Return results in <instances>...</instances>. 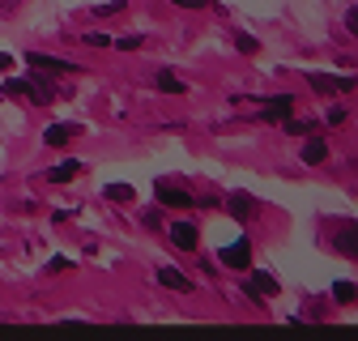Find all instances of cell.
Segmentation results:
<instances>
[{"label": "cell", "instance_id": "cell-5", "mask_svg": "<svg viewBox=\"0 0 358 341\" xmlns=\"http://www.w3.org/2000/svg\"><path fill=\"white\" fill-rule=\"evenodd\" d=\"M154 192H158V201L171 205V209H188V205H192V196H188L184 188H175V184H158Z\"/></svg>", "mask_w": 358, "mask_h": 341}, {"label": "cell", "instance_id": "cell-17", "mask_svg": "<svg viewBox=\"0 0 358 341\" xmlns=\"http://www.w3.org/2000/svg\"><path fill=\"white\" fill-rule=\"evenodd\" d=\"M132 196H137V192H132L128 184H107V201H124V205H128Z\"/></svg>", "mask_w": 358, "mask_h": 341}, {"label": "cell", "instance_id": "cell-8", "mask_svg": "<svg viewBox=\"0 0 358 341\" xmlns=\"http://www.w3.org/2000/svg\"><path fill=\"white\" fill-rule=\"evenodd\" d=\"M158 282H162L166 290H179V294H188V290H192V277H184L179 269H171V265L158 269Z\"/></svg>", "mask_w": 358, "mask_h": 341}, {"label": "cell", "instance_id": "cell-12", "mask_svg": "<svg viewBox=\"0 0 358 341\" xmlns=\"http://www.w3.org/2000/svg\"><path fill=\"white\" fill-rule=\"evenodd\" d=\"M324 158H329V145H324L320 137H311V141L303 145V162H307V166H320Z\"/></svg>", "mask_w": 358, "mask_h": 341}, {"label": "cell", "instance_id": "cell-2", "mask_svg": "<svg viewBox=\"0 0 358 341\" xmlns=\"http://www.w3.org/2000/svg\"><path fill=\"white\" fill-rule=\"evenodd\" d=\"M222 265H227V269H248L252 265V243L235 239L231 247H222Z\"/></svg>", "mask_w": 358, "mask_h": 341}, {"label": "cell", "instance_id": "cell-11", "mask_svg": "<svg viewBox=\"0 0 358 341\" xmlns=\"http://www.w3.org/2000/svg\"><path fill=\"white\" fill-rule=\"evenodd\" d=\"M5 94H9V99H22V103H26V99L34 103V81H22V77H9V81H5Z\"/></svg>", "mask_w": 358, "mask_h": 341}, {"label": "cell", "instance_id": "cell-13", "mask_svg": "<svg viewBox=\"0 0 358 341\" xmlns=\"http://www.w3.org/2000/svg\"><path fill=\"white\" fill-rule=\"evenodd\" d=\"M77 170H81V162L69 158V162H56V166L48 170V180H52V184H69V180H77Z\"/></svg>", "mask_w": 358, "mask_h": 341}, {"label": "cell", "instance_id": "cell-14", "mask_svg": "<svg viewBox=\"0 0 358 341\" xmlns=\"http://www.w3.org/2000/svg\"><path fill=\"white\" fill-rule=\"evenodd\" d=\"M227 213L231 218H252V196H243V192H235V196H227Z\"/></svg>", "mask_w": 358, "mask_h": 341}, {"label": "cell", "instance_id": "cell-1", "mask_svg": "<svg viewBox=\"0 0 358 341\" xmlns=\"http://www.w3.org/2000/svg\"><path fill=\"white\" fill-rule=\"evenodd\" d=\"M307 85L316 94H350L354 90V77H324V73H307Z\"/></svg>", "mask_w": 358, "mask_h": 341}, {"label": "cell", "instance_id": "cell-9", "mask_svg": "<svg viewBox=\"0 0 358 341\" xmlns=\"http://www.w3.org/2000/svg\"><path fill=\"white\" fill-rule=\"evenodd\" d=\"M333 247L345 252V256H358V226H341L337 239H333Z\"/></svg>", "mask_w": 358, "mask_h": 341}, {"label": "cell", "instance_id": "cell-19", "mask_svg": "<svg viewBox=\"0 0 358 341\" xmlns=\"http://www.w3.org/2000/svg\"><path fill=\"white\" fill-rule=\"evenodd\" d=\"M115 13H124V0H107V5L94 9V17H115Z\"/></svg>", "mask_w": 358, "mask_h": 341}, {"label": "cell", "instance_id": "cell-23", "mask_svg": "<svg viewBox=\"0 0 358 341\" xmlns=\"http://www.w3.org/2000/svg\"><path fill=\"white\" fill-rule=\"evenodd\" d=\"M115 48H128V52H132V48H141V34H128V38H120Z\"/></svg>", "mask_w": 358, "mask_h": 341}, {"label": "cell", "instance_id": "cell-6", "mask_svg": "<svg viewBox=\"0 0 358 341\" xmlns=\"http://www.w3.org/2000/svg\"><path fill=\"white\" fill-rule=\"evenodd\" d=\"M77 133H81V128H77V124H52V128H48V133H43V141H48L52 150H60V145H69V141H73Z\"/></svg>", "mask_w": 358, "mask_h": 341}, {"label": "cell", "instance_id": "cell-3", "mask_svg": "<svg viewBox=\"0 0 358 341\" xmlns=\"http://www.w3.org/2000/svg\"><path fill=\"white\" fill-rule=\"evenodd\" d=\"M290 111H294V99L290 94H278V99H268L260 107V119H290Z\"/></svg>", "mask_w": 358, "mask_h": 341}, {"label": "cell", "instance_id": "cell-20", "mask_svg": "<svg viewBox=\"0 0 358 341\" xmlns=\"http://www.w3.org/2000/svg\"><path fill=\"white\" fill-rule=\"evenodd\" d=\"M286 128H290V133H311L316 124H311V119H286Z\"/></svg>", "mask_w": 358, "mask_h": 341}, {"label": "cell", "instance_id": "cell-22", "mask_svg": "<svg viewBox=\"0 0 358 341\" xmlns=\"http://www.w3.org/2000/svg\"><path fill=\"white\" fill-rule=\"evenodd\" d=\"M171 5H179V9H205L209 0H171Z\"/></svg>", "mask_w": 358, "mask_h": 341}, {"label": "cell", "instance_id": "cell-4", "mask_svg": "<svg viewBox=\"0 0 358 341\" xmlns=\"http://www.w3.org/2000/svg\"><path fill=\"white\" fill-rule=\"evenodd\" d=\"M26 60H30V68H38L43 77H52V73H73V68H77V64H69V60H52V56H38V52L26 56Z\"/></svg>", "mask_w": 358, "mask_h": 341}, {"label": "cell", "instance_id": "cell-21", "mask_svg": "<svg viewBox=\"0 0 358 341\" xmlns=\"http://www.w3.org/2000/svg\"><path fill=\"white\" fill-rule=\"evenodd\" d=\"M345 30H350V34H358V5L345 13Z\"/></svg>", "mask_w": 358, "mask_h": 341}, {"label": "cell", "instance_id": "cell-10", "mask_svg": "<svg viewBox=\"0 0 358 341\" xmlns=\"http://www.w3.org/2000/svg\"><path fill=\"white\" fill-rule=\"evenodd\" d=\"M278 290H282V286L268 277V273H256V277H252V286H248V294H252V298H260V294H264V298H273Z\"/></svg>", "mask_w": 358, "mask_h": 341}, {"label": "cell", "instance_id": "cell-7", "mask_svg": "<svg viewBox=\"0 0 358 341\" xmlns=\"http://www.w3.org/2000/svg\"><path fill=\"white\" fill-rule=\"evenodd\" d=\"M171 243H175L179 252H192V247H196V226H192V222H175V226H171Z\"/></svg>", "mask_w": 358, "mask_h": 341}, {"label": "cell", "instance_id": "cell-15", "mask_svg": "<svg viewBox=\"0 0 358 341\" xmlns=\"http://www.w3.org/2000/svg\"><path fill=\"white\" fill-rule=\"evenodd\" d=\"M154 81H158V90H162V94H184V90H188V85H184V81H179L175 73H158Z\"/></svg>", "mask_w": 358, "mask_h": 341}, {"label": "cell", "instance_id": "cell-24", "mask_svg": "<svg viewBox=\"0 0 358 341\" xmlns=\"http://www.w3.org/2000/svg\"><path fill=\"white\" fill-rule=\"evenodd\" d=\"M13 9H17V0H0V13H5V17H9Z\"/></svg>", "mask_w": 358, "mask_h": 341}, {"label": "cell", "instance_id": "cell-16", "mask_svg": "<svg viewBox=\"0 0 358 341\" xmlns=\"http://www.w3.org/2000/svg\"><path fill=\"white\" fill-rule=\"evenodd\" d=\"M333 298H337V303H354V298H358V286H354V282H337V286H333Z\"/></svg>", "mask_w": 358, "mask_h": 341}, {"label": "cell", "instance_id": "cell-18", "mask_svg": "<svg viewBox=\"0 0 358 341\" xmlns=\"http://www.w3.org/2000/svg\"><path fill=\"white\" fill-rule=\"evenodd\" d=\"M235 48H239L243 56H256V52H260V43H256L252 34H235Z\"/></svg>", "mask_w": 358, "mask_h": 341}]
</instances>
